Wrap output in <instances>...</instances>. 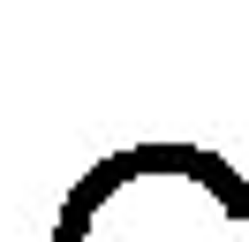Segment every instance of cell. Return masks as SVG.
<instances>
[{"mask_svg":"<svg viewBox=\"0 0 249 242\" xmlns=\"http://www.w3.org/2000/svg\"><path fill=\"white\" fill-rule=\"evenodd\" d=\"M53 242H249V182L212 144H121L61 197Z\"/></svg>","mask_w":249,"mask_h":242,"instance_id":"cell-1","label":"cell"}]
</instances>
